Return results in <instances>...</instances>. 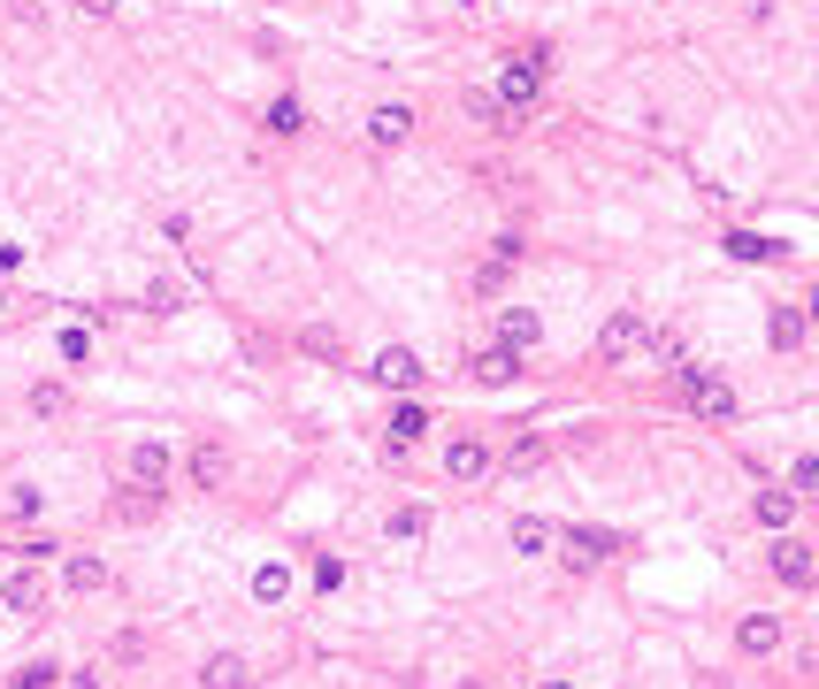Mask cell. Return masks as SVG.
Listing matches in <instances>:
<instances>
[{
  "label": "cell",
  "mask_w": 819,
  "mask_h": 689,
  "mask_svg": "<svg viewBox=\"0 0 819 689\" xmlns=\"http://www.w3.org/2000/svg\"><path fill=\"white\" fill-rule=\"evenodd\" d=\"M498 100H505V116H528L544 100V54H513L498 69Z\"/></svg>",
  "instance_id": "cell-1"
},
{
  "label": "cell",
  "mask_w": 819,
  "mask_h": 689,
  "mask_svg": "<svg viewBox=\"0 0 819 689\" xmlns=\"http://www.w3.org/2000/svg\"><path fill=\"white\" fill-rule=\"evenodd\" d=\"M552 544H559V536H552V521H536V514L513 521V551H521V559H544Z\"/></svg>",
  "instance_id": "cell-20"
},
{
  "label": "cell",
  "mask_w": 819,
  "mask_h": 689,
  "mask_svg": "<svg viewBox=\"0 0 819 689\" xmlns=\"http://www.w3.org/2000/svg\"><path fill=\"white\" fill-rule=\"evenodd\" d=\"M0 307H8V292H0Z\"/></svg>",
  "instance_id": "cell-36"
},
{
  "label": "cell",
  "mask_w": 819,
  "mask_h": 689,
  "mask_svg": "<svg viewBox=\"0 0 819 689\" xmlns=\"http://www.w3.org/2000/svg\"><path fill=\"white\" fill-rule=\"evenodd\" d=\"M62 582H69V590H77V598H85V590H108V582H116V575H108V559H92V551H77V559H69V567H62Z\"/></svg>",
  "instance_id": "cell-19"
},
{
  "label": "cell",
  "mask_w": 819,
  "mask_h": 689,
  "mask_svg": "<svg viewBox=\"0 0 819 689\" xmlns=\"http://www.w3.org/2000/svg\"><path fill=\"white\" fill-rule=\"evenodd\" d=\"M0 605H8V613H23V621H31V613H39V605H46V575H39V567H31V559H23V567H15V575H8V582H0Z\"/></svg>",
  "instance_id": "cell-7"
},
{
  "label": "cell",
  "mask_w": 819,
  "mask_h": 689,
  "mask_svg": "<svg viewBox=\"0 0 819 689\" xmlns=\"http://www.w3.org/2000/svg\"><path fill=\"white\" fill-rule=\"evenodd\" d=\"M184 475H192L199 491H230V452H222V445H192Z\"/></svg>",
  "instance_id": "cell-11"
},
{
  "label": "cell",
  "mask_w": 819,
  "mask_h": 689,
  "mask_svg": "<svg viewBox=\"0 0 819 689\" xmlns=\"http://www.w3.org/2000/svg\"><path fill=\"white\" fill-rule=\"evenodd\" d=\"M391 536H429V506H398V514H391Z\"/></svg>",
  "instance_id": "cell-27"
},
{
  "label": "cell",
  "mask_w": 819,
  "mask_h": 689,
  "mask_svg": "<svg viewBox=\"0 0 819 689\" xmlns=\"http://www.w3.org/2000/svg\"><path fill=\"white\" fill-rule=\"evenodd\" d=\"M728 253H735V261H782L789 245H782V238H766V230H728Z\"/></svg>",
  "instance_id": "cell-18"
},
{
  "label": "cell",
  "mask_w": 819,
  "mask_h": 689,
  "mask_svg": "<svg viewBox=\"0 0 819 689\" xmlns=\"http://www.w3.org/2000/svg\"><path fill=\"white\" fill-rule=\"evenodd\" d=\"M269 131H276V139H299V131H307V108H299L292 92H284V100H269Z\"/></svg>",
  "instance_id": "cell-22"
},
{
  "label": "cell",
  "mask_w": 819,
  "mask_h": 689,
  "mask_svg": "<svg viewBox=\"0 0 819 689\" xmlns=\"http://www.w3.org/2000/svg\"><path fill=\"white\" fill-rule=\"evenodd\" d=\"M445 475H452V483H483V475H491V445H483V437H452V445H445Z\"/></svg>",
  "instance_id": "cell-6"
},
{
  "label": "cell",
  "mask_w": 819,
  "mask_h": 689,
  "mask_svg": "<svg viewBox=\"0 0 819 689\" xmlns=\"http://www.w3.org/2000/svg\"><path fill=\"white\" fill-rule=\"evenodd\" d=\"M284 590H292V567H276V559H269V567H253V598H261V605H276Z\"/></svg>",
  "instance_id": "cell-24"
},
{
  "label": "cell",
  "mask_w": 819,
  "mask_h": 689,
  "mask_svg": "<svg viewBox=\"0 0 819 689\" xmlns=\"http://www.w3.org/2000/svg\"><path fill=\"white\" fill-rule=\"evenodd\" d=\"M168 468H176V460H168V445H131V452H123V475H131L139 491L168 483Z\"/></svg>",
  "instance_id": "cell-10"
},
{
  "label": "cell",
  "mask_w": 819,
  "mask_h": 689,
  "mask_svg": "<svg viewBox=\"0 0 819 689\" xmlns=\"http://www.w3.org/2000/svg\"><path fill=\"white\" fill-rule=\"evenodd\" d=\"M805 330H812V315H805V307H774V315H766V344H774V352H797Z\"/></svg>",
  "instance_id": "cell-14"
},
{
  "label": "cell",
  "mask_w": 819,
  "mask_h": 689,
  "mask_svg": "<svg viewBox=\"0 0 819 689\" xmlns=\"http://www.w3.org/2000/svg\"><path fill=\"white\" fill-rule=\"evenodd\" d=\"M536 689H575V682H536Z\"/></svg>",
  "instance_id": "cell-35"
},
{
  "label": "cell",
  "mask_w": 819,
  "mask_h": 689,
  "mask_svg": "<svg viewBox=\"0 0 819 689\" xmlns=\"http://www.w3.org/2000/svg\"><path fill=\"white\" fill-rule=\"evenodd\" d=\"M805 315H812V322H819V284H812V292H805Z\"/></svg>",
  "instance_id": "cell-34"
},
{
  "label": "cell",
  "mask_w": 819,
  "mask_h": 689,
  "mask_svg": "<svg viewBox=\"0 0 819 689\" xmlns=\"http://www.w3.org/2000/svg\"><path fill=\"white\" fill-rule=\"evenodd\" d=\"M559 544H567V567H598V559L621 551V536H605V528H567Z\"/></svg>",
  "instance_id": "cell-12"
},
{
  "label": "cell",
  "mask_w": 819,
  "mask_h": 689,
  "mask_svg": "<svg viewBox=\"0 0 819 689\" xmlns=\"http://www.w3.org/2000/svg\"><path fill=\"white\" fill-rule=\"evenodd\" d=\"M544 338V322H536V315H528V307H505V315H498V344H513V352H528V344Z\"/></svg>",
  "instance_id": "cell-17"
},
{
  "label": "cell",
  "mask_w": 819,
  "mask_h": 689,
  "mask_svg": "<svg viewBox=\"0 0 819 689\" xmlns=\"http://www.w3.org/2000/svg\"><path fill=\"white\" fill-rule=\"evenodd\" d=\"M735 652H743V659H774V652H782V621H774V613H743V621H735Z\"/></svg>",
  "instance_id": "cell-8"
},
{
  "label": "cell",
  "mask_w": 819,
  "mask_h": 689,
  "mask_svg": "<svg viewBox=\"0 0 819 689\" xmlns=\"http://www.w3.org/2000/svg\"><path fill=\"white\" fill-rule=\"evenodd\" d=\"M406 139H414V108H398V100L368 108V146H406Z\"/></svg>",
  "instance_id": "cell-9"
},
{
  "label": "cell",
  "mask_w": 819,
  "mask_h": 689,
  "mask_svg": "<svg viewBox=\"0 0 819 689\" xmlns=\"http://www.w3.org/2000/svg\"><path fill=\"white\" fill-rule=\"evenodd\" d=\"M54 675H62V667H46V659H31V667L15 675V689H54Z\"/></svg>",
  "instance_id": "cell-31"
},
{
  "label": "cell",
  "mask_w": 819,
  "mask_h": 689,
  "mask_svg": "<svg viewBox=\"0 0 819 689\" xmlns=\"http://www.w3.org/2000/svg\"><path fill=\"white\" fill-rule=\"evenodd\" d=\"M245 682H253V667H245L238 652H215V659L199 667V689H245Z\"/></svg>",
  "instance_id": "cell-15"
},
{
  "label": "cell",
  "mask_w": 819,
  "mask_h": 689,
  "mask_svg": "<svg viewBox=\"0 0 819 689\" xmlns=\"http://www.w3.org/2000/svg\"><path fill=\"white\" fill-rule=\"evenodd\" d=\"M751 514L766 521V528H789V521H797V491H758V506H751Z\"/></svg>",
  "instance_id": "cell-21"
},
{
  "label": "cell",
  "mask_w": 819,
  "mask_h": 689,
  "mask_svg": "<svg viewBox=\"0 0 819 689\" xmlns=\"http://www.w3.org/2000/svg\"><path fill=\"white\" fill-rule=\"evenodd\" d=\"M39 506H46V491H31V483H15V491H8V514H15V521H31Z\"/></svg>",
  "instance_id": "cell-29"
},
{
  "label": "cell",
  "mask_w": 819,
  "mask_h": 689,
  "mask_svg": "<svg viewBox=\"0 0 819 689\" xmlns=\"http://www.w3.org/2000/svg\"><path fill=\"white\" fill-rule=\"evenodd\" d=\"M689 406H697V414H705V422H735V391H728V383H720V375H705V383H697V391H689Z\"/></svg>",
  "instance_id": "cell-16"
},
{
  "label": "cell",
  "mask_w": 819,
  "mask_h": 689,
  "mask_svg": "<svg viewBox=\"0 0 819 689\" xmlns=\"http://www.w3.org/2000/svg\"><path fill=\"white\" fill-rule=\"evenodd\" d=\"M31 414H39V422L69 414V391H62V383H31Z\"/></svg>",
  "instance_id": "cell-25"
},
{
  "label": "cell",
  "mask_w": 819,
  "mask_h": 689,
  "mask_svg": "<svg viewBox=\"0 0 819 689\" xmlns=\"http://www.w3.org/2000/svg\"><path fill=\"white\" fill-rule=\"evenodd\" d=\"M789 491H797V499H819V460H812V452L789 468Z\"/></svg>",
  "instance_id": "cell-28"
},
{
  "label": "cell",
  "mask_w": 819,
  "mask_h": 689,
  "mask_svg": "<svg viewBox=\"0 0 819 689\" xmlns=\"http://www.w3.org/2000/svg\"><path fill=\"white\" fill-rule=\"evenodd\" d=\"M154 514V491H146V499H116V521H146Z\"/></svg>",
  "instance_id": "cell-32"
},
{
  "label": "cell",
  "mask_w": 819,
  "mask_h": 689,
  "mask_svg": "<svg viewBox=\"0 0 819 689\" xmlns=\"http://www.w3.org/2000/svg\"><path fill=\"white\" fill-rule=\"evenodd\" d=\"M422 375H429V368H422L406 344H383V352L368 360V383H383V391H422Z\"/></svg>",
  "instance_id": "cell-3"
},
{
  "label": "cell",
  "mask_w": 819,
  "mask_h": 689,
  "mask_svg": "<svg viewBox=\"0 0 819 689\" xmlns=\"http://www.w3.org/2000/svg\"><path fill=\"white\" fill-rule=\"evenodd\" d=\"M774 582H789V590H812V582H819V559H812V544L782 536V544H774Z\"/></svg>",
  "instance_id": "cell-4"
},
{
  "label": "cell",
  "mask_w": 819,
  "mask_h": 689,
  "mask_svg": "<svg viewBox=\"0 0 819 689\" xmlns=\"http://www.w3.org/2000/svg\"><path fill=\"white\" fill-rule=\"evenodd\" d=\"M77 8H85V15H116V0H77Z\"/></svg>",
  "instance_id": "cell-33"
},
{
  "label": "cell",
  "mask_w": 819,
  "mask_h": 689,
  "mask_svg": "<svg viewBox=\"0 0 819 689\" xmlns=\"http://www.w3.org/2000/svg\"><path fill=\"white\" fill-rule=\"evenodd\" d=\"M176 307H184V292H176V284H154V292H146V315H176Z\"/></svg>",
  "instance_id": "cell-30"
},
{
  "label": "cell",
  "mask_w": 819,
  "mask_h": 689,
  "mask_svg": "<svg viewBox=\"0 0 819 689\" xmlns=\"http://www.w3.org/2000/svg\"><path fill=\"white\" fill-rule=\"evenodd\" d=\"M636 352H652V322H644L636 307H621V315L598 330V360H613V368H621V360H636Z\"/></svg>",
  "instance_id": "cell-2"
},
{
  "label": "cell",
  "mask_w": 819,
  "mask_h": 689,
  "mask_svg": "<svg viewBox=\"0 0 819 689\" xmlns=\"http://www.w3.org/2000/svg\"><path fill=\"white\" fill-rule=\"evenodd\" d=\"M468 116H476V123H505V100H498V92H468Z\"/></svg>",
  "instance_id": "cell-26"
},
{
  "label": "cell",
  "mask_w": 819,
  "mask_h": 689,
  "mask_svg": "<svg viewBox=\"0 0 819 689\" xmlns=\"http://www.w3.org/2000/svg\"><path fill=\"white\" fill-rule=\"evenodd\" d=\"M383 437H391V452H414V445L429 437V406H422V398H398L391 422H383Z\"/></svg>",
  "instance_id": "cell-5"
},
{
  "label": "cell",
  "mask_w": 819,
  "mask_h": 689,
  "mask_svg": "<svg viewBox=\"0 0 819 689\" xmlns=\"http://www.w3.org/2000/svg\"><path fill=\"white\" fill-rule=\"evenodd\" d=\"M468 375L476 383H513L521 375V352L513 344H483V352H468Z\"/></svg>",
  "instance_id": "cell-13"
},
{
  "label": "cell",
  "mask_w": 819,
  "mask_h": 689,
  "mask_svg": "<svg viewBox=\"0 0 819 689\" xmlns=\"http://www.w3.org/2000/svg\"><path fill=\"white\" fill-rule=\"evenodd\" d=\"M544 452H552V445H544L536 429H521V437H513V452H505V468H513V475H528V468H544Z\"/></svg>",
  "instance_id": "cell-23"
}]
</instances>
